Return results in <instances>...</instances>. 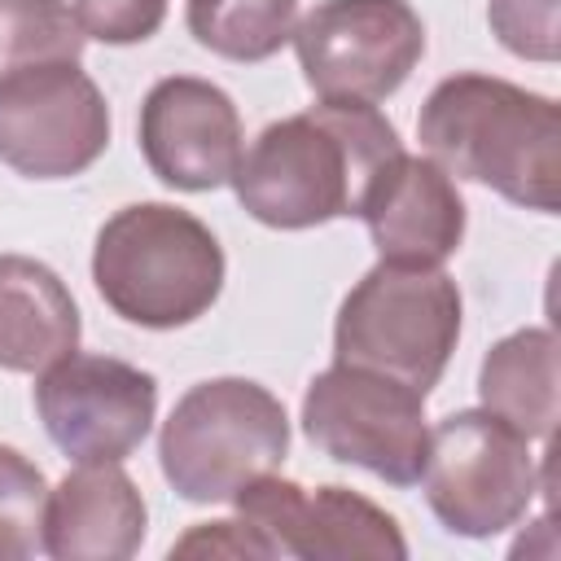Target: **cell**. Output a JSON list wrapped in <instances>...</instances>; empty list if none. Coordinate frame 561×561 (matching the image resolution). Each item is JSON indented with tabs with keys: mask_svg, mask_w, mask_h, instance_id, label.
Wrapping results in <instances>:
<instances>
[{
	"mask_svg": "<svg viewBox=\"0 0 561 561\" xmlns=\"http://www.w3.org/2000/svg\"><path fill=\"white\" fill-rule=\"evenodd\" d=\"M421 149L456 180H473L513 206H561V105L500 75L460 70L434 83L416 118Z\"/></svg>",
	"mask_w": 561,
	"mask_h": 561,
	"instance_id": "cell-2",
	"label": "cell"
},
{
	"mask_svg": "<svg viewBox=\"0 0 561 561\" xmlns=\"http://www.w3.org/2000/svg\"><path fill=\"white\" fill-rule=\"evenodd\" d=\"M83 35L101 44H145L167 22V0H75L70 4Z\"/></svg>",
	"mask_w": 561,
	"mask_h": 561,
	"instance_id": "cell-21",
	"label": "cell"
},
{
	"mask_svg": "<svg viewBox=\"0 0 561 561\" xmlns=\"http://www.w3.org/2000/svg\"><path fill=\"white\" fill-rule=\"evenodd\" d=\"M263 557V543L241 526V517L232 522H202L193 526L184 539L171 543V557Z\"/></svg>",
	"mask_w": 561,
	"mask_h": 561,
	"instance_id": "cell-22",
	"label": "cell"
},
{
	"mask_svg": "<svg viewBox=\"0 0 561 561\" xmlns=\"http://www.w3.org/2000/svg\"><path fill=\"white\" fill-rule=\"evenodd\" d=\"M403 153L394 123L364 101H320L267 123L232 175L250 219L280 232L359 215L373 180Z\"/></svg>",
	"mask_w": 561,
	"mask_h": 561,
	"instance_id": "cell-1",
	"label": "cell"
},
{
	"mask_svg": "<svg viewBox=\"0 0 561 561\" xmlns=\"http://www.w3.org/2000/svg\"><path fill=\"white\" fill-rule=\"evenodd\" d=\"M110 149V105L79 61L0 79V162L26 180L83 175Z\"/></svg>",
	"mask_w": 561,
	"mask_h": 561,
	"instance_id": "cell-9",
	"label": "cell"
},
{
	"mask_svg": "<svg viewBox=\"0 0 561 561\" xmlns=\"http://www.w3.org/2000/svg\"><path fill=\"white\" fill-rule=\"evenodd\" d=\"M294 53L320 101L377 105L425 57V22L408 0H320L294 26Z\"/></svg>",
	"mask_w": 561,
	"mask_h": 561,
	"instance_id": "cell-8",
	"label": "cell"
},
{
	"mask_svg": "<svg viewBox=\"0 0 561 561\" xmlns=\"http://www.w3.org/2000/svg\"><path fill=\"white\" fill-rule=\"evenodd\" d=\"M561 0H491L486 22L495 39L526 61H557L561 57V26H557Z\"/></svg>",
	"mask_w": 561,
	"mask_h": 561,
	"instance_id": "cell-20",
	"label": "cell"
},
{
	"mask_svg": "<svg viewBox=\"0 0 561 561\" xmlns=\"http://www.w3.org/2000/svg\"><path fill=\"white\" fill-rule=\"evenodd\" d=\"M35 412L66 460H127L153 430L158 377L114 355L70 351L39 373Z\"/></svg>",
	"mask_w": 561,
	"mask_h": 561,
	"instance_id": "cell-10",
	"label": "cell"
},
{
	"mask_svg": "<svg viewBox=\"0 0 561 561\" xmlns=\"http://www.w3.org/2000/svg\"><path fill=\"white\" fill-rule=\"evenodd\" d=\"M83 26L66 0H0V79L26 66L83 61Z\"/></svg>",
	"mask_w": 561,
	"mask_h": 561,
	"instance_id": "cell-18",
	"label": "cell"
},
{
	"mask_svg": "<svg viewBox=\"0 0 561 561\" xmlns=\"http://www.w3.org/2000/svg\"><path fill=\"white\" fill-rule=\"evenodd\" d=\"M289 456L285 403L250 377L188 386L158 434V465L188 504H224Z\"/></svg>",
	"mask_w": 561,
	"mask_h": 561,
	"instance_id": "cell-4",
	"label": "cell"
},
{
	"mask_svg": "<svg viewBox=\"0 0 561 561\" xmlns=\"http://www.w3.org/2000/svg\"><path fill=\"white\" fill-rule=\"evenodd\" d=\"M241 526L263 543V557H298V561H403L408 539L399 522L364 500L351 486H298L294 478L263 473L245 482L237 495Z\"/></svg>",
	"mask_w": 561,
	"mask_h": 561,
	"instance_id": "cell-11",
	"label": "cell"
},
{
	"mask_svg": "<svg viewBox=\"0 0 561 561\" xmlns=\"http://www.w3.org/2000/svg\"><path fill=\"white\" fill-rule=\"evenodd\" d=\"M460 289L443 267H368L337 307L333 364L368 368L430 394L460 342Z\"/></svg>",
	"mask_w": 561,
	"mask_h": 561,
	"instance_id": "cell-5",
	"label": "cell"
},
{
	"mask_svg": "<svg viewBox=\"0 0 561 561\" xmlns=\"http://www.w3.org/2000/svg\"><path fill=\"white\" fill-rule=\"evenodd\" d=\"M149 508L123 460L79 465L44 504V552L53 561H127L140 552Z\"/></svg>",
	"mask_w": 561,
	"mask_h": 561,
	"instance_id": "cell-14",
	"label": "cell"
},
{
	"mask_svg": "<svg viewBox=\"0 0 561 561\" xmlns=\"http://www.w3.org/2000/svg\"><path fill=\"white\" fill-rule=\"evenodd\" d=\"M188 35L228 61L276 57L298 26V0H188Z\"/></svg>",
	"mask_w": 561,
	"mask_h": 561,
	"instance_id": "cell-17",
	"label": "cell"
},
{
	"mask_svg": "<svg viewBox=\"0 0 561 561\" xmlns=\"http://www.w3.org/2000/svg\"><path fill=\"white\" fill-rule=\"evenodd\" d=\"M359 219L381 263L443 267L465 241V197L430 153H399L373 180Z\"/></svg>",
	"mask_w": 561,
	"mask_h": 561,
	"instance_id": "cell-13",
	"label": "cell"
},
{
	"mask_svg": "<svg viewBox=\"0 0 561 561\" xmlns=\"http://www.w3.org/2000/svg\"><path fill=\"white\" fill-rule=\"evenodd\" d=\"M482 408L526 438H552L561 408V351L552 329H517L500 337L478 368Z\"/></svg>",
	"mask_w": 561,
	"mask_h": 561,
	"instance_id": "cell-16",
	"label": "cell"
},
{
	"mask_svg": "<svg viewBox=\"0 0 561 561\" xmlns=\"http://www.w3.org/2000/svg\"><path fill=\"white\" fill-rule=\"evenodd\" d=\"M302 434L337 465L368 469L390 486H416L430 447L425 394L394 377L333 364L302 394Z\"/></svg>",
	"mask_w": 561,
	"mask_h": 561,
	"instance_id": "cell-7",
	"label": "cell"
},
{
	"mask_svg": "<svg viewBox=\"0 0 561 561\" xmlns=\"http://www.w3.org/2000/svg\"><path fill=\"white\" fill-rule=\"evenodd\" d=\"M224 245L171 202H131L114 210L92 245V285L101 302L140 329H184L224 294Z\"/></svg>",
	"mask_w": 561,
	"mask_h": 561,
	"instance_id": "cell-3",
	"label": "cell"
},
{
	"mask_svg": "<svg viewBox=\"0 0 561 561\" xmlns=\"http://www.w3.org/2000/svg\"><path fill=\"white\" fill-rule=\"evenodd\" d=\"M136 140L149 171L175 193H210L232 184L245 153L232 96L197 75H167L145 92Z\"/></svg>",
	"mask_w": 561,
	"mask_h": 561,
	"instance_id": "cell-12",
	"label": "cell"
},
{
	"mask_svg": "<svg viewBox=\"0 0 561 561\" xmlns=\"http://www.w3.org/2000/svg\"><path fill=\"white\" fill-rule=\"evenodd\" d=\"M79 307L66 280L26 254H0V368L44 373L79 351Z\"/></svg>",
	"mask_w": 561,
	"mask_h": 561,
	"instance_id": "cell-15",
	"label": "cell"
},
{
	"mask_svg": "<svg viewBox=\"0 0 561 561\" xmlns=\"http://www.w3.org/2000/svg\"><path fill=\"white\" fill-rule=\"evenodd\" d=\"M44 469L18 447L0 443V561H26L44 548Z\"/></svg>",
	"mask_w": 561,
	"mask_h": 561,
	"instance_id": "cell-19",
	"label": "cell"
},
{
	"mask_svg": "<svg viewBox=\"0 0 561 561\" xmlns=\"http://www.w3.org/2000/svg\"><path fill=\"white\" fill-rule=\"evenodd\" d=\"M421 482L443 530L491 539L526 517L539 469L526 434L486 408H460L430 430Z\"/></svg>",
	"mask_w": 561,
	"mask_h": 561,
	"instance_id": "cell-6",
	"label": "cell"
}]
</instances>
